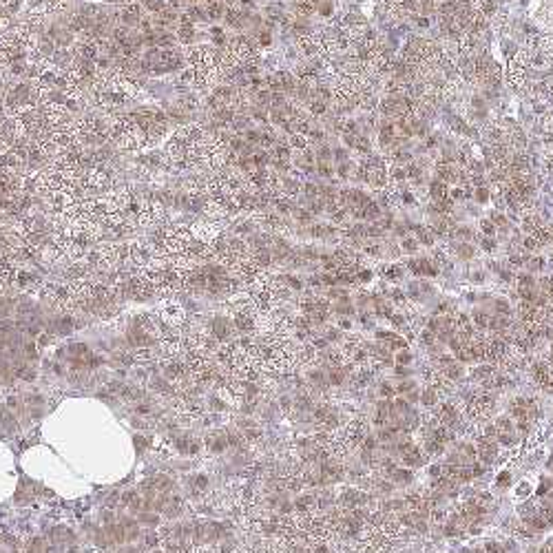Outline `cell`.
Wrapping results in <instances>:
<instances>
[{
    "instance_id": "1",
    "label": "cell",
    "mask_w": 553,
    "mask_h": 553,
    "mask_svg": "<svg viewBox=\"0 0 553 553\" xmlns=\"http://www.w3.org/2000/svg\"><path fill=\"white\" fill-rule=\"evenodd\" d=\"M359 177L365 179V182L370 186H374V188H383L387 182L385 162H383L381 157H368V160H363L359 166Z\"/></svg>"
},
{
    "instance_id": "2",
    "label": "cell",
    "mask_w": 553,
    "mask_h": 553,
    "mask_svg": "<svg viewBox=\"0 0 553 553\" xmlns=\"http://www.w3.org/2000/svg\"><path fill=\"white\" fill-rule=\"evenodd\" d=\"M529 69H531V62H529V58L525 56V51H518V54L509 60V67H507V80H509V84L516 86V89H522L525 82H527Z\"/></svg>"
},
{
    "instance_id": "3",
    "label": "cell",
    "mask_w": 553,
    "mask_h": 553,
    "mask_svg": "<svg viewBox=\"0 0 553 553\" xmlns=\"http://www.w3.org/2000/svg\"><path fill=\"white\" fill-rule=\"evenodd\" d=\"M46 540H49L51 544H56L60 551H65L69 549V544H75V533L71 531V529H67V527H62V525H56V527H51L49 531H46Z\"/></svg>"
},
{
    "instance_id": "4",
    "label": "cell",
    "mask_w": 553,
    "mask_h": 553,
    "mask_svg": "<svg viewBox=\"0 0 553 553\" xmlns=\"http://www.w3.org/2000/svg\"><path fill=\"white\" fill-rule=\"evenodd\" d=\"M118 522L122 525V529H124V533H126V542H137V540H142V525L137 522V518L135 516H122L118 518Z\"/></svg>"
},
{
    "instance_id": "5",
    "label": "cell",
    "mask_w": 553,
    "mask_h": 553,
    "mask_svg": "<svg viewBox=\"0 0 553 553\" xmlns=\"http://www.w3.org/2000/svg\"><path fill=\"white\" fill-rule=\"evenodd\" d=\"M407 268L418 277H434L436 272H438L436 264L434 261H429V259H412L410 264H407Z\"/></svg>"
},
{
    "instance_id": "6",
    "label": "cell",
    "mask_w": 553,
    "mask_h": 553,
    "mask_svg": "<svg viewBox=\"0 0 553 553\" xmlns=\"http://www.w3.org/2000/svg\"><path fill=\"white\" fill-rule=\"evenodd\" d=\"M60 549H58L56 544H51L46 538H42V535H36V538H31L27 542L25 546V553H58Z\"/></svg>"
},
{
    "instance_id": "7",
    "label": "cell",
    "mask_w": 553,
    "mask_h": 553,
    "mask_svg": "<svg viewBox=\"0 0 553 553\" xmlns=\"http://www.w3.org/2000/svg\"><path fill=\"white\" fill-rule=\"evenodd\" d=\"M478 458L485 465H489V463H493L496 461V456H498V445L493 440H489V438H480V442H478Z\"/></svg>"
},
{
    "instance_id": "8",
    "label": "cell",
    "mask_w": 553,
    "mask_h": 553,
    "mask_svg": "<svg viewBox=\"0 0 553 553\" xmlns=\"http://www.w3.org/2000/svg\"><path fill=\"white\" fill-rule=\"evenodd\" d=\"M20 427L18 416L7 407V403H0V429H7V432H16Z\"/></svg>"
},
{
    "instance_id": "9",
    "label": "cell",
    "mask_w": 553,
    "mask_h": 553,
    "mask_svg": "<svg viewBox=\"0 0 553 553\" xmlns=\"http://www.w3.org/2000/svg\"><path fill=\"white\" fill-rule=\"evenodd\" d=\"M341 502L347 505V507H359V505L368 502V496H365V493H361V491H357V489H347V491H343Z\"/></svg>"
},
{
    "instance_id": "10",
    "label": "cell",
    "mask_w": 553,
    "mask_h": 553,
    "mask_svg": "<svg viewBox=\"0 0 553 553\" xmlns=\"http://www.w3.org/2000/svg\"><path fill=\"white\" fill-rule=\"evenodd\" d=\"M204 11H206V18H211V20H219V18H224L226 16V5L224 3H219V0H211V3L204 7Z\"/></svg>"
},
{
    "instance_id": "11",
    "label": "cell",
    "mask_w": 553,
    "mask_h": 553,
    "mask_svg": "<svg viewBox=\"0 0 553 553\" xmlns=\"http://www.w3.org/2000/svg\"><path fill=\"white\" fill-rule=\"evenodd\" d=\"M400 458H403V465H407V467H418V465H423V454L414 445H412L405 454H400Z\"/></svg>"
},
{
    "instance_id": "12",
    "label": "cell",
    "mask_w": 553,
    "mask_h": 553,
    "mask_svg": "<svg viewBox=\"0 0 553 553\" xmlns=\"http://www.w3.org/2000/svg\"><path fill=\"white\" fill-rule=\"evenodd\" d=\"M345 142H347V146L357 148L359 153H368V150H370L368 137H365V135H359V133H354V135H345Z\"/></svg>"
},
{
    "instance_id": "13",
    "label": "cell",
    "mask_w": 553,
    "mask_h": 553,
    "mask_svg": "<svg viewBox=\"0 0 553 553\" xmlns=\"http://www.w3.org/2000/svg\"><path fill=\"white\" fill-rule=\"evenodd\" d=\"M378 137H381V144H385V146L394 144V139H396V126H394V122L383 124L381 126V133H378Z\"/></svg>"
},
{
    "instance_id": "14",
    "label": "cell",
    "mask_w": 553,
    "mask_h": 553,
    "mask_svg": "<svg viewBox=\"0 0 553 553\" xmlns=\"http://www.w3.org/2000/svg\"><path fill=\"white\" fill-rule=\"evenodd\" d=\"M436 175H438L440 182H445V184H449L456 179V171L451 168V164H447V162H440L438 166H436Z\"/></svg>"
},
{
    "instance_id": "15",
    "label": "cell",
    "mask_w": 553,
    "mask_h": 553,
    "mask_svg": "<svg viewBox=\"0 0 553 553\" xmlns=\"http://www.w3.org/2000/svg\"><path fill=\"white\" fill-rule=\"evenodd\" d=\"M135 518H137L139 525L146 527V529H153V527L160 525V514H157V511H142V514L135 516Z\"/></svg>"
},
{
    "instance_id": "16",
    "label": "cell",
    "mask_w": 553,
    "mask_h": 553,
    "mask_svg": "<svg viewBox=\"0 0 553 553\" xmlns=\"http://www.w3.org/2000/svg\"><path fill=\"white\" fill-rule=\"evenodd\" d=\"M429 195H432L436 202L447 199V184L440 182V179H434V182L429 184Z\"/></svg>"
},
{
    "instance_id": "17",
    "label": "cell",
    "mask_w": 553,
    "mask_h": 553,
    "mask_svg": "<svg viewBox=\"0 0 553 553\" xmlns=\"http://www.w3.org/2000/svg\"><path fill=\"white\" fill-rule=\"evenodd\" d=\"M213 332L219 336V339H226L228 336V332H230V321L228 319H215L213 321Z\"/></svg>"
},
{
    "instance_id": "18",
    "label": "cell",
    "mask_w": 553,
    "mask_h": 553,
    "mask_svg": "<svg viewBox=\"0 0 553 553\" xmlns=\"http://www.w3.org/2000/svg\"><path fill=\"white\" fill-rule=\"evenodd\" d=\"M496 429H498V434H514L516 432V425L511 423V418L502 416V418H498V421H496Z\"/></svg>"
},
{
    "instance_id": "19",
    "label": "cell",
    "mask_w": 553,
    "mask_h": 553,
    "mask_svg": "<svg viewBox=\"0 0 553 553\" xmlns=\"http://www.w3.org/2000/svg\"><path fill=\"white\" fill-rule=\"evenodd\" d=\"M142 5L148 11H153V14H160V11H164L168 7V0H142Z\"/></svg>"
},
{
    "instance_id": "20",
    "label": "cell",
    "mask_w": 553,
    "mask_h": 553,
    "mask_svg": "<svg viewBox=\"0 0 553 553\" xmlns=\"http://www.w3.org/2000/svg\"><path fill=\"white\" fill-rule=\"evenodd\" d=\"M389 476H392L394 482H412V471L410 469H398L396 467Z\"/></svg>"
},
{
    "instance_id": "21",
    "label": "cell",
    "mask_w": 553,
    "mask_h": 553,
    "mask_svg": "<svg viewBox=\"0 0 553 553\" xmlns=\"http://www.w3.org/2000/svg\"><path fill=\"white\" fill-rule=\"evenodd\" d=\"M343 381H345V372H343L341 368L330 370V374H328V383H330V385H341Z\"/></svg>"
},
{
    "instance_id": "22",
    "label": "cell",
    "mask_w": 553,
    "mask_h": 553,
    "mask_svg": "<svg viewBox=\"0 0 553 553\" xmlns=\"http://www.w3.org/2000/svg\"><path fill=\"white\" fill-rule=\"evenodd\" d=\"M414 230H416V235H418V241L425 243V246H432V241H434L432 232H429V230H425L423 226H414Z\"/></svg>"
},
{
    "instance_id": "23",
    "label": "cell",
    "mask_w": 553,
    "mask_h": 553,
    "mask_svg": "<svg viewBox=\"0 0 553 553\" xmlns=\"http://www.w3.org/2000/svg\"><path fill=\"white\" fill-rule=\"evenodd\" d=\"M445 374H447L449 381H458V378L463 376V368L458 363H451V365H447V368H445Z\"/></svg>"
},
{
    "instance_id": "24",
    "label": "cell",
    "mask_w": 553,
    "mask_h": 553,
    "mask_svg": "<svg viewBox=\"0 0 553 553\" xmlns=\"http://www.w3.org/2000/svg\"><path fill=\"white\" fill-rule=\"evenodd\" d=\"M496 440H498L500 447H511V445H516V442H518V438H516L514 434H498Z\"/></svg>"
},
{
    "instance_id": "25",
    "label": "cell",
    "mask_w": 553,
    "mask_h": 553,
    "mask_svg": "<svg viewBox=\"0 0 553 553\" xmlns=\"http://www.w3.org/2000/svg\"><path fill=\"white\" fill-rule=\"evenodd\" d=\"M421 403L425 407H432L436 403V392H434V389H425V392L421 394Z\"/></svg>"
},
{
    "instance_id": "26",
    "label": "cell",
    "mask_w": 553,
    "mask_h": 553,
    "mask_svg": "<svg viewBox=\"0 0 553 553\" xmlns=\"http://www.w3.org/2000/svg\"><path fill=\"white\" fill-rule=\"evenodd\" d=\"M310 381L314 383V385H319V387H325V385H328V376H325L323 372H312V374H310Z\"/></svg>"
},
{
    "instance_id": "27",
    "label": "cell",
    "mask_w": 553,
    "mask_h": 553,
    "mask_svg": "<svg viewBox=\"0 0 553 553\" xmlns=\"http://www.w3.org/2000/svg\"><path fill=\"white\" fill-rule=\"evenodd\" d=\"M378 392H381V396H383V398H389V400H392L394 396H396V389H394L392 385H389V383H383V385L378 387Z\"/></svg>"
},
{
    "instance_id": "28",
    "label": "cell",
    "mask_w": 553,
    "mask_h": 553,
    "mask_svg": "<svg viewBox=\"0 0 553 553\" xmlns=\"http://www.w3.org/2000/svg\"><path fill=\"white\" fill-rule=\"evenodd\" d=\"M518 288H535V279L531 275H520L518 277Z\"/></svg>"
},
{
    "instance_id": "29",
    "label": "cell",
    "mask_w": 553,
    "mask_h": 553,
    "mask_svg": "<svg viewBox=\"0 0 553 553\" xmlns=\"http://www.w3.org/2000/svg\"><path fill=\"white\" fill-rule=\"evenodd\" d=\"M394 361H396V365H410L412 363V354L407 352V350H398V354L394 357Z\"/></svg>"
},
{
    "instance_id": "30",
    "label": "cell",
    "mask_w": 553,
    "mask_h": 553,
    "mask_svg": "<svg viewBox=\"0 0 553 553\" xmlns=\"http://www.w3.org/2000/svg\"><path fill=\"white\" fill-rule=\"evenodd\" d=\"M474 323L478 325V328H489V317L485 312H474Z\"/></svg>"
},
{
    "instance_id": "31",
    "label": "cell",
    "mask_w": 553,
    "mask_h": 553,
    "mask_svg": "<svg viewBox=\"0 0 553 553\" xmlns=\"http://www.w3.org/2000/svg\"><path fill=\"white\" fill-rule=\"evenodd\" d=\"M425 447H427V454H440L445 445L438 442V440H434V438H427V445H425Z\"/></svg>"
},
{
    "instance_id": "32",
    "label": "cell",
    "mask_w": 553,
    "mask_h": 553,
    "mask_svg": "<svg viewBox=\"0 0 553 553\" xmlns=\"http://www.w3.org/2000/svg\"><path fill=\"white\" fill-rule=\"evenodd\" d=\"M509 482H511V474H509V471H500V474L496 476V485L498 487H509Z\"/></svg>"
},
{
    "instance_id": "33",
    "label": "cell",
    "mask_w": 553,
    "mask_h": 553,
    "mask_svg": "<svg viewBox=\"0 0 553 553\" xmlns=\"http://www.w3.org/2000/svg\"><path fill=\"white\" fill-rule=\"evenodd\" d=\"M376 445H378L376 436H368V438L363 440V451H376Z\"/></svg>"
},
{
    "instance_id": "34",
    "label": "cell",
    "mask_w": 553,
    "mask_h": 553,
    "mask_svg": "<svg viewBox=\"0 0 553 553\" xmlns=\"http://www.w3.org/2000/svg\"><path fill=\"white\" fill-rule=\"evenodd\" d=\"M412 389H416L414 381H405V378H403V383H400V385L396 387V394H410Z\"/></svg>"
},
{
    "instance_id": "35",
    "label": "cell",
    "mask_w": 553,
    "mask_h": 553,
    "mask_svg": "<svg viewBox=\"0 0 553 553\" xmlns=\"http://www.w3.org/2000/svg\"><path fill=\"white\" fill-rule=\"evenodd\" d=\"M529 493H531V485H529V482H520V485L516 487V496L518 498H525V496H529Z\"/></svg>"
},
{
    "instance_id": "36",
    "label": "cell",
    "mask_w": 553,
    "mask_h": 553,
    "mask_svg": "<svg viewBox=\"0 0 553 553\" xmlns=\"http://www.w3.org/2000/svg\"><path fill=\"white\" fill-rule=\"evenodd\" d=\"M445 535H449V538H456V535H461V529L456 527V522H447L445 525Z\"/></svg>"
},
{
    "instance_id": "37",
    "label": "cell",
    "mask_w": 553,
    "mask_h": 553,
    "mask_svg": "<svg viewBox=\"0 0 553 553\" xmlns=\"http://www.w3.org/2000/svg\"><path fill=\"white\" fill-rule=\"evenodd\" d=\"M485 553H505V546L498 542H487L485 544Z\"/></svg>"
},
{
    "instance_id": "38",
    "label": "cell",
    "mask_w": 553,
    "mask_h": 553,
    "mask_svg": "<svg viewBox=\"0 0 553 553\" xmlns=\"http://www.w3.org/2000/svg\"><path fill=\"white\" fill-rule=\"evenodd\" d=\"M471 474H474V478H480L482 474H485V465L482 463H471Z\"/></svg>"
},
{
    "instance_id": "39",
    "label": "cell",
    "mask_w": 553,
    "mask_h": 553,
    "mask_svg": "<svg viewBox=\"0 0 553 553\" xmlns=\"http://www.w3.org/2000/svg\"><path fill=\"white\" fill-rule=\"evenodd\" d=\"M551 487H553V482L544 478V480H542V485L538 487V491H535V493H538V496H546V493H549V489H551Z\"/></svg>"
},
{
    "instance_id": "40",
    "label": "cell",
    "mask_w": 553,
    "mask_h": 553,
    "mask_svg": "<svg viewBox=\"0 0 553 553\" xmlns=\"http://www.w3.org/2000/svg\"><path fill=\"white\" fill-rule=\"evenodd\" d=\"M336 312L339 314H352V306L347 304V299H343V304L336 306Z\"/></svg>"
},
{
    "instance_id": "41",
    "label": "cell",
    "mask_w": 553,
    "mask_h": 553,
    "mask_svg": "<svg viewBox=\"0 0 553 553\" xmlns=\"http://www.w3.org/2000/svg\"><path fill=\"white\" fill-rule=\"evenodd\" d=\"M416 246H418L416 239H403V250H405V253H414Z\"/></svg>"
},
{
    "instance_id": "42",
    "label": "cell",
    "mask_w": 553,
    "mask_h": 553,
    "mask_svg": "<svg viewBox=\"0 0 553 553\" xmlns=\"http://www.w3.org/2000/svg\"><path fill=\"white\" fill-rule=\"evenodd\" d=\"M458 255H461V257H465V259H469L471 255H474V250H471V246H467V243H465V246H458Z\"/></svg>"
},
{
    "instance_id": "43",
    "label": "cell",
    "mask_w": 553,
    "mask_h": 553,
    "mask_svg": "<svg viewBox=\"0 0 553 553\" xmlns=\"http://www.w3.org/2000/svg\"><path fill=\"white\" fill-rule=\"evenodd\" d=\"M405 398H407V403H410V405L412 403H421V394H418L416 389H412L410 394H405Z\"/></svg>"
},
{
    "instance_id": "44",
    "label": "cell",
    "mask_w": 553,
    "mask_h": 553,
    "mask_svg": "<svg viewBox=\"0 0 553 553\" xmlns=\"http://www.w3.org/2000/svg\"><path fill=\"white\" fill-rule=\"evenodd\" d=\"M480 228H482V232H485V235H489V237H491L493 232H496V228H493V224H491V221H482V224H480Z\"/></svg>"
},
{
    "instance_id": "45",
    "label": "cell",
    "mask_w": 553,
    "mask_h": 553,
    "mask_svg": "<svg viewBox=\"0 0 553 553\" xmlns=\"http://www.w3.org/2000/svg\"><path fill=\"white\" fill-rule=\"evenodd\" d=\"M496 310H498V314L502 312L505 317H507V314L511 312V310H509V304H507V301H496Z\"/></svg>"
},
{
    "instance_id": "46",
    "label": "cell",
    "mask_w": 553,
    "mask_h": 553,
    "mask_svg": "<svg viewBox=\"0 0 553 553\" xmlns=\"http://www.w3.org/2000/svg\"><path fill=\"white\" fill-rule=\"evenodd\" d=\"M421 339H423L425 345H432V343H434V332H432V330L423 332V334H421Z\"/></svg>"
},
{
    "instance_id": "47",
    "label": "cell",
    "mask_w": 553,
    "mask_h": 553,
    "mask_svg": "<svg viewBox=\"0 0 553 553\" xmlns=\"http://www.w3.org/2000/svg\"><path fill=\"white\" fill-rule=\"evenodd\" d=\"M394 372H396L398 378H407V374H410V370H407L405 365H396V368H394Z\"/></svg>"
},
{
    "instance_id": "48",
    "label": "cell",
    "mask_w": 553,
    "mask_h": 553,
    "mask_svg": "<svg viewBox=\"0 0 553 553\" xmlns=\"http://www.w3.org/2000/svg\"><path fill=\"white\" fill-rule=\"evenodd\" d=\"M525 248H527V250H535V248H540V246H538V241H535L533 237L529 235L527 239H525Z\"/></svg>"
},
{
    "instance_id": "49",
    "label": "cell",
    "mask_w": 553,
    "mask_h": 553,
    "mask_svg": "<svg viewBox=\"0 0 553 553\" xmlns=\"http://www.w3.org/2000/svg\"><path fill=\"white\" fill-rule=\"evenodd\" d=\"M357 279H359V281H370V279H372V272H370V270H359V272H357Z\"/></svg>"
},
{
    "instance_id": "50",
    "label": "cell",
    "mask_w": 553,
    "mask_h": 553,
    "mask_svg": "<svg viewBox=\"0 0 553 553\" xmlns=\"http://www.w3.org/2000/svg\"><path fill=\"white\" fill-rule=\"evenodd\" d=\"M440 474H442V467H440V465H429V476H434V478H438Z\"/></svg>"
},
{
    "instance_id": "51",
    "label": "cell",
    "mask_w": 553,
    "mask_h": 553,
    "mask_svg": "<svg viewBox=\"0 0 553 553\" xmlns=\"http://www.w3.org/2000/svg\"><path fill=\"white\" fill-rule=\"evenodd\" d=\"M476 197H478L480 202H487V199H489V190H487V188H482V186H480V188H478V195H476Z\"/></svg>"
},
{
    "instance_id": "52",
    "label": "cell",
    "mask_w": 553,
    "mask_h": 553,
    "mask_svg": "<svg viewBox=\"0 0 553 553\" xmlns=\"http://www.w3.org/2000/svg\"><path fill=\"white\" fill-rule=\"evenodd\" d=\"M387 277H389V279H398V277H400V268H389V270H387Z\"/></svg>"
},
{
    "instance_id": "53",
    "label": "cell",
    "mask_w": 553,
    "mask_h": 553,
    "mask_svg": "<svg viewBox=\"0 0 553 553\" xmlns=\"http://www.w3.org/2000/svg\"><path fill=\"white\" fill-rule=\"evenodd\" d=\"M115 505H118V496H115V493H113V496H109V500H107V507H109V509H113Z\"/></svg>"
},
{
    "instance_id": "54",
    "label": "cell",
    "mask_w": 553,
    "mask_h": 553,
    "mask_svg": "<svg viewBox=\"0 0 553 553\" xmlns=\"http://www.w3.org/2000/svg\"><path fill=\"white\" fill-rule=\"evenodd\" d=\"M347 171H350V166H347V164H341L339 166V175L341 177H347Z\"/></svg>"
},
{
    "instance_id": "55",
    "label": "cell",
    "mask_w": 553,
    "mask_h": 553,
    "mask_svg": "<svg viewBox=\"0 0 553 553\" xmlns=\"http://www.w3.org/2000/svg\"><path fill=\"white\" fill-rule=\"evenodd\" d=\"M482 248H485V250H493V248H496V243H493L491 239H485V241H482Z\"/></svg>"
},
{
    "instance_id": "56",
    "label": "cell",
    "mask_w": 553,
    "mask_h": 553,
    "mask_svg": "<svg viewBox=\"0 0 553 553\" xmlns=\"http://www.w3.org/2000/svg\"><path fill=\"white\" fill-rule=\"evenodd\" d=\"M259 42H261V44H270V36H268V33L264 31V33L259 36Z\"/></svg>"
},
{
    "instance_id": "57",
    "label": "cell",
    "mask_w": 553,
    "mask_h": 553,
    "mask_svg": "<svg viewBox=\"0 0 553 553\" xmlns=\"http://www.w3.org/2000/svg\"><path fill=\"white\" fill-rule=\"evenodd\" d=\"M493 221H496L498 226H505V224H507V221H505V217H502V215H493Z\"/></svg>"
},
{
    "instance_id": "58",
    "label": "cell",
    "mask_w": 553,
    "mask_h": 553,
    "mask_svg": "<svg viewBox=\"0 0 553 553\" xmlns=\"http://www.w3.org/2000/svg\"><path fill=\"white\" fill-rule=\"evenodd\" d=\"M531 266H533V268H542V266H544V261L540 259V257H538V259H531Z\"/></svg>"
},
{
    "instance_id": "59",
    "label": "cell",
    "mask_w": 553,
    "mask_h": 553,
    "mask_svg": "<svg viewBox=\"0 0 553 553\" xmlns=\"http://www.w3.org/2000/svg\"><path fill=\"white\" fill-rule=\"evenodd\" d=\"M339 325H341V328H343V330H350V325H352V323H350V321H347V319H343V321H341Z\"/></svg>"
},
{
    "instance_id": "60",
    "label": "cell",
    "mask_w": 553,
    "mask_h": 553,
    "mask_svg": "<svg viewBox=\"0 0 553 553\" xmlns=\"http://www.w3.org/2000/svg\"><path fill=\"white\" fill-rule=\"evenodd\" d=\"M190 3H193V5H208L211 0H190Z\"/></svg>"
},
{
    "instance_id": "61",
    "label": "cell",
    "mask_w": 553,
    "mask_h": 553,
    "mask_svg": "<svg viewBox=\"0 0 553 553\" xmlns=\"http://www.w3.org/2000/svg\"><path fill=\"white\" fill-rule=\"evenodd\" d=\"M471 553H482V551H480V549H476V551H471Z\"/></svg>"
},
{
    "instance_id": "62",
    "label": "cell",
    "mask_w": 553,
    "mask_h": 553,
    "mask_svg": "<svg viewBox=\"0 0 553 553\" xmlns=\"http://www.w3.org/2000/svg\"><path fill=\"white\" fill-rule=\"evenodd\" d=\"M551 350H553V341H551Z\"/></svg>"
},
{
    "instance_id": "63",
    "label": "cell",
    "mask_w": 553,
    "mask_h": 553,
    "mask_svg": "<svg viewBox=\"0 0 553 553\" xmlns=\"http://www.w3.org/2000/svg\"><path fill=\"white\" fill-rule=\"evenodd\" d=\"M0 387H3V385H0Z\"/></svg>"
}]
</instances>
